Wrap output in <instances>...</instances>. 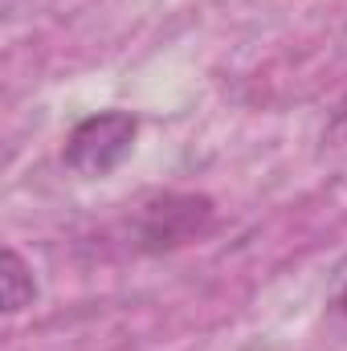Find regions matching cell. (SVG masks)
Wrapping results in <instances>:
<instances>
[{
  "label": "cell",
  "mask_w": 347,
  "mask_h": 351,
  "mask_svg": "<svg viewBox=\"0 0 347 351\" xmlns=\"http://www.w3.org/2000/svg\"><path fill=\"white\" fill-rule=\"evenodd\" d=\"M339 315H344V323H347V278H344V290H339Z\"/></svg>",
  "instance_id": "3957f363"
},
{
  "label": "cell",
  "mask_w": 347,
  "mask_h": 351,
  "mask_svg": "<svg viewBox=\"0 0 347 351\" xmlns=\"http://www.w3.org/2000/svg\"><path fill=\"white\" fill-rule=\"evenodd\" d=\"M0 278H4V311L8 315L25 311L33 302L37 286H33V274H29V265H25V258L16 250H4V274Z\"/></svg>",
  "instance_id": "7a4b0ae2"
},
{
  "label": "cell",
  "mask_w": 347,
  "mask_h": 351,
  "mask_svg": "<svg viewBox=\"0 0 347 351\" xmlns=\"http://www.w3.org/2000/svg\"><path fill=\"white\" fill-rule=\"evenodd\" d=\"M135 114L127 110H102L90 114L86 123L74 127L70 143H66V164L82 176H106L110 168H119L135 143Z\"/></svg>",
  "instance_id": "6da1fadb"
}]
</instances>
